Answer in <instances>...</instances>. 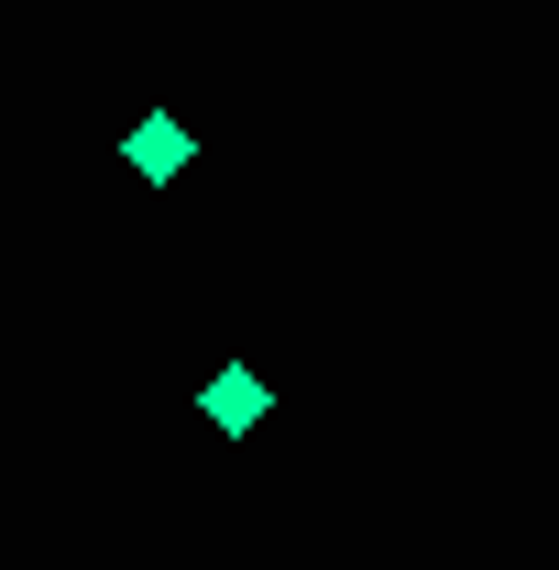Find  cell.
Instances as JSON below:
<instances>
[{
    "label": "cell",
    "mask_w": 559,
    "mask_h": 570,
    "mask_svg": "<svg viewBox=\"0 0 559 570\" xmlns=\"http://www.w3.org/2000/svg\"><path fill=\"white\" fill-rule=\"evenodd\" d=\"M121 165H133L143 187H176V176H187V165H198V132H187V121H176V110H143L133 132H121Z\"/></svg>",
    "instance_id": "1"
},
{
    "label": "cell",
    "mask_w": 559,
    "mask_h": 570,
    "mask_svg": "<svg viewBox=\"0 0 559 570\" xmlns=\"http://www.w3.org/2000/svg\"><path fill=\"white\" fill-rule=\"evenodd\" d=\"M198 417H209L219 439H253V428L275 417V384H264L253 362H231V373H209V395H198Z\"/></svg>",
    "instance_id": "2"
}]
</instances>
